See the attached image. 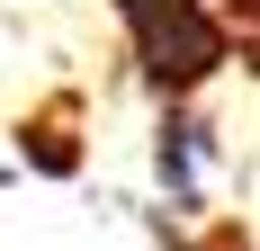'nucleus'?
I'll return each instance as SVG.
<instances>
[{"instance_id":"obj_1","label":"nucleus","mask_w":260,"mask_h":251,"mask_svg":"<svg viewBox=\"0 0 260 251\" xmlns=\"http://www.w3.org/2000/svg\"><path fill=\"white\" fill-rule=\"evenodd\" d=\"M108 9H117V27L135 45V72L153 81L161 99H188V90H207L234 63L224 0H108Z\"/></svg>"},{"instance_id":"obj_4","label":"nucleus","mask_w":260,"mask_h":251,"mask_svg":"<svg viewBox=\"0 0 260 251\" xmlns=\"http://www.w3.org/2000/svg\"><path fill=\"white\" fill-rule=\"evenodd\" d=\"M224 18H234V36H242V63L260 72V0H224Z\"/></svg>"},{"instance_id":"obj_3","label":"nucleus","mask_w":260,"mask_h":251,"mask_svg":"<svg viewBox=\"0 0 260 251\" xmlns=\"http://www.w3.org/2000/svg\"><path fill=\"white\" fill-rule=\"evenodd\" d=\"M36 162H45V171H72V144H63V108H54V117H36Z\"/></svg>"},{"instance_id":"obj_2","label":"nucleus","mask_w":260,"mask_h":251,"mask_svg":"<svg viewBox=\"0 0 260 251\" xmlns=\"http://www.w3.org/2000/svg\"><path fill=\"white\" fill-rule=\"evenodd\" d=\"M198 171H207V125L198 117H161V179H171V198H198Z\"/></svg>"}]
</instances>
